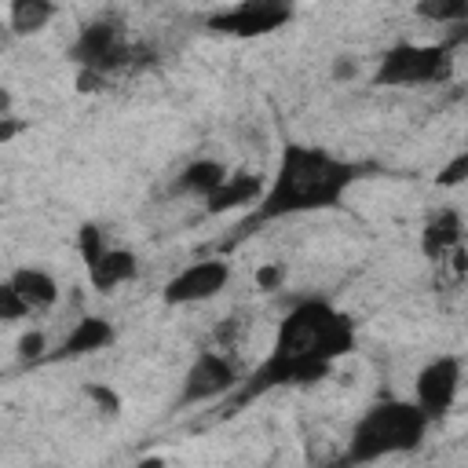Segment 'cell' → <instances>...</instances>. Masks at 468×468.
<instances>
[{
  "mask_svg": "<svg viewBox=\"0 0 468 468\" xmlns=\"http://www.w3.org/2000/svg\"><path fill=\"white\" fill-rule=\"evenodd\" d=\"M355 340L358 336H355L351 314H344L329 300L307 296L292 303V311L278 322L267 358L249 377H241V384L234 388L238 391L234 402L241 406L278 388H300V384L325 380L333 366L355 351Z\"/></svg>",
  "mask_w": 468,
  "mask_h": 468,
  "instance_id": "1",
  "label": "cell"
},
{
  "mask_svg": "<svg viewBox=\"0 0 468 468\" xmlns=\"http://www.w3.org/2000/svg\"><path fill=\"white\" fill-rule=\"evenodd\" d=\"M369 172H373V165H366V161H347V157H336L325 146H311V143H289L278 157L271 183H263L252 219L241 230H252L260 223H274L285 216L336 208L347 197V190Z\"/></svg>",
  "mask_w": 468,
  "mask_h": 468,
  "instance_id": "2",
  "label": "cell"
},
{
  "mask_svg": "<svg viewBox=\"0 0 468 468\" xmlns=\"http://www.w3.org/2000/svg\"><path fill=\"white\" fill-rule=\"evenodd\" d=\"M428 428H431V420L424 417V410L413 399H380L355 420L344 461L369 464L380 457L413 453L424 442Z\"/></svg>",
  "mask_w": 468,
  "mask_h": 468,
  "instance_id": "3",
  "label": "cell"
},
{
  "mask_svg": "<svg viewBox=\"0 0 468 468\" xmlns=\"http://www.w3.org/2000/svg\"><path fill=\"white\" fill-rule=\"evenodd\" d=\"M457 55V40H439V44H417L402 40L391 44L373 69L377 88H420V84H439L450 77Z\"/></svg>",
  "mask_w": 468,
  "mask_h": 468,
  "instance_id": "4",
  "label": "cell"
},
{
  "mask_svg": "<svg viewBox=\"0 0 468 468\" xmlns=\"http://www.w3.org/2000/svg\"><path fill=\"white\" fill-rule=\"evenodd\" d=\"M296 15V0H241L223 11H212L205 18V29L234 40H252V37H271L282 26H289Z\"/></svg>",
  "mask_w": 468,
  "mask_h": 468,
  "instance_id": "5",
  "label": "cell"
},
{
  "mask_svg": "<svg viewBox=\"0 0 468 468\" xmlns=\"http://www.w3.org/2000/svg\"><path fill=\"white\" fill-rule=\"evenodd\" d=\"M69 58L80 66V69H91V73H102L110 77L117 66H124L132 58V48L124 40V29L121 22L113 18H99V22H88L77 29L73 44H69Z\"/></svg>",
  "mask_w": 468,
  "mask_h": 468,
  "instance_id": "6",
  "label": "cell"
},
{
  "mask_svg": "<svg viewBox=\"0 0 468 468\" xmlns=\"http://www.w3.org/2000/svg\"><path fill=\"white\" fill-rule=\"evenodd\" d=\"M241 384V373L234 366L230 355L223 351H197L194 362L183 373V388H179V406H201V402H216L223 395H230Z\"/></svg>",
  "mask_w": 468,
  "mask_h": 468,
  "instance_id": "7",
  "label": "cell"
},
{
  "mask_svg": "<svg viewBox=\"0 0 468 468\" xmlns=\"http://www.w3.org/2000/svg\"><path fill=\"white\" fill-rule=\"evenodd\" d=\"M461 380H464V358L461 355H439L428 366H420V373L413 380V402L424 410V417L431 424L442 420L457 406Z\"/></svg>",
  "mask_w": 468,
  "mask_h": 468,
  "instance_id": "8",
  "label": "cell"
},
{
  "mask_svg": "<svg viewBox=\"0 0 468 468\" xmlns=\"http://www.w3.org/2000/svg\"><path fill=\"white\" fill-rule=\"evenodd\" d=\"M230 282V263L227 260H194L183 271H176L165 285H161V300L168 307H190V303H205L212 296H219Z\"/></svg>",
  "mask_w": 468,
  "mask_h": 468,
  "instance_id": "9",
  "label": "cell"
},
{
  "mask_svg": "<svg viewBox=\"0 0 468 468\" xmlns=\"http://www.w3.org/2000/svg\"><path fill=\"white\" fill-rule=\"evenodd\" d=\"M113 340H117V329H113L110 318H102V314H80L73 322V329L62 336V344L51 355H44V358L73 362V358H84V355H95V351L110 347Z\"/></svg>",
  "mask_w": 468,
  "mask_h": 468,
  "instance_id": "10",
  "label": "cell"
},
{
  "mask_svg": "<svg viewBox=\"0 0 468 468\" xmlns=\"http://www.w3.org/2000/svg\"><path fill=\"white\" fill-rule=\"evenodd\" d=\"M461 245H464V219H461L457 208H442L420 230V252L431 263H446Z\"/></svg>",
  "mask_w": 468,
  "mask_h": 468,
  "instance_id": "11",
  "label": "cell"
},
{
  "mask_svg": "<svg viewBox=\"0 0 468 468\" xmlns=\"http://www.w3.org/2000/svg\"><path fill=\"white\" fill-rule=\"evenodd\" d=\"M260 194H263V176H256V172H234V176H230V172H227V179H223L212 194H205L201 201H205V212H208V216H223V212L256 205Z\"/></svg>",
  "mask_w": 468,
  "mask_h": 468,
  "instance_id": "12",
  "label": "cell"
},
{
  "mask_svg": "<svg viewBox=\"0 0 468 468\" xmlns=\"http://www.w3.org/2000/svg\"><path fill=\"white\" fill-rule=\"evenodd\" d=\"M135 274H139V256H135L132 249H124V245H110V249L88 267V285H91L95 292H113V289L135 282Z\"/></svg>",
  "mask_w": 468,
  "mask_h": 468,
  "instance_id": "13",
  "label": "cell"
},
{
  "mask_svg": "<svg viewBox=\"0 0 468 468\" xmlns=\"http://www.w3.org/2000/svg\"><path fill=\"white\" fill-rule=\"evenodd\" d=\"M7 282L15 285V292L26 300V307H29L33 314L58 303V282H55V274L44 271V267L22 263V267H15V271L7 274Z\"/></svg>",
  "mask_w": 468,
  "mask_h": 468,
  "instance_id": "14",
  "label": "cell"
},
{
  "mask_svg": "<svg viewBox=\"0 0 468 468\" xmlns=\"http://www.w3.org/2000/svg\"><path fill=\"white\" fill-rule=\"evenodd\" d=\"M223 179H227V165H223V161H216V157H194V161L176 176V190H179V194L205 197V194H212Z\"/></svg>",
  "mask_w": 468,
  "mask_h": 468,
  "instance_id": "15",
  "label": "cell"
},
{
  "mask_svg": "<svg viewBox=\"0 0 468 468\" xmlns=\"http://www.w3.org/2000/svg\"><path fill=\"white\" fill-rule=\"evenodd\" d=\"M55 15H58L55 0H11L7 4V26L18 37H33V33L48 29Z\"/></svg>",
  "mask_w": 468,
  "mask_h": 468,
  "instance_id": "16",
  "label": "cell"
},
{
  "mask_svg": "<svg viewBox=\"0 0 468 468\" xmlns=\"http://www.w3.org/2000/svg\"><path fill=\"white\" fill-rule=\"evenodd\" d=\"M413 11L431 26H461L468 18V0H417Z\"/></svg>",
  "mask_w": 468,
  "mask_h": 468,
  "instance_id": "17",
  "label": "cell"
},
{
  "mask_svg": "<svg viewBox=\"0 0 468 468\" xmlns=\"http://www.w3.org/2000/svg\"><path fill=\"white\" fill-rule=\"evenodd\" d=\"M106 249H110V245H106V234H102L99 223H80V227H77V256H80L84 267H91Z\"/></svg>",
  "mask_w": 468,
  "mask_h": 468,
  "instance_id": "18",
  "label": "cell"
},
{
  "mask_svg": "<svg viewBox=\"0 0 468 468\" xmlns=\"http://www.w3.org/2000/svg\"><path fill=\"white\" fill-rule=\"evenodd\" d=\"M84 395H88V402H95V410L102 417H117L121 406H124V399L117 395V388H110V384H88Z\"/></svg>",
  "mask_w": 468,
  "mask_h": 468,
  "instance_id": "19",
  "label": "cell"
},
{
  "mask_svg": "<svg viewBox=\"0 0 468 468\" xmlns=\"http://www.w3.org/2000/svg\"><path fill=\"white\" fill-rule=\"evenodd\" d=\"M33 311L26 307V300L15 292V285L4 278L0 282V322H22V318H29Z\"/></svg>",
  "mask_w": 468,
  "mask_h": 468,
  "instance_id": "20",
  "label": "cell"
},
{
  "mask_svg": "<svg viewBox=\"0 0 468 468\" xmlns=\"http://www.w3.org/2000/svg\"><path fill=\"white\" fill-rule=\"evenodd\" d=\"M44 355H48V336H44L40 329L22 333V340H18V358H26V362H40Z\"/></svg>",
  "mask_w": 468,
  "mask_h": 468,
  "instance_id": "21",
  "label": "cell"
},
{
  "mask_svg": "<svg viewBox=\"0 0 468 468\" xmlns=\"http://www.w3.org/2000/svg\"><path fill=\"white\" fill-rule=\"evenodd\" d=\"M464 176H468V154L461 150L446 168H439V186H457L464 183Z\"/></svg>",
  "mask_w": 468,
  "mask_h": 468,
  "instance_id": "22",
  "label": "cell"
},
{
  "mask_svg": "<svg viewBox=\"0 0 468 468\" xmlns=\"http://www.w3.org/2000/svg\"><path fill=\"white\" fill-rule=\"evenodd\" d=\"M282 282H285V267H282V263H263V267L256 271V289H260V292H274Z\"/></svg>",
  "mask_w": 468,
  "mask_h": 468,
  "instance_id": "23",
  "label": "cell"
},
{
  "mask_svg": "<svg viewBox=\"0 0 468 468\" xmlns=\"http://www.w3.org/2000/svg\"><path fill=\"white\" fill-rule=\"evenodd\" d=\"M18 132H26V121H18V117H11V113H4V117H0V143H11Z\"/></svg>",
  "mask_w": 468,
  "mask_h": 468,
  "instance_id": "24",
  "label": "cell"
},
{
  "mask_svg": "<svg viewBox=\"0 0 468 468\" xmlns=\"http://www.w3.org/2000/svg\"><path fill=\"white\" fill-rule=\"evenodd\" d=\"M355 69H358L355 62H347V58H336V77H340V80H347V77H355Z\"/></svg>",
  "mask_w": 468,
  "mask_h": 468,
  "instance_id": "25",
  "label": "cell"
},
{
  "mask_svg": "<svg viewBox=\"0 0 468 468\" xmlns=\"http://www.w3.org/2000/svg\"><path fill=\"white\" fill-rule=\"evenodd\" d=\"M11 106H15V99H11V91L0 84V117H4V113H11Z\"/></svg>",
  "mask_w": 468,
  "mask_h": 468,
  "instance_id": "26",
  "label": "cell"
}]
</instances>
